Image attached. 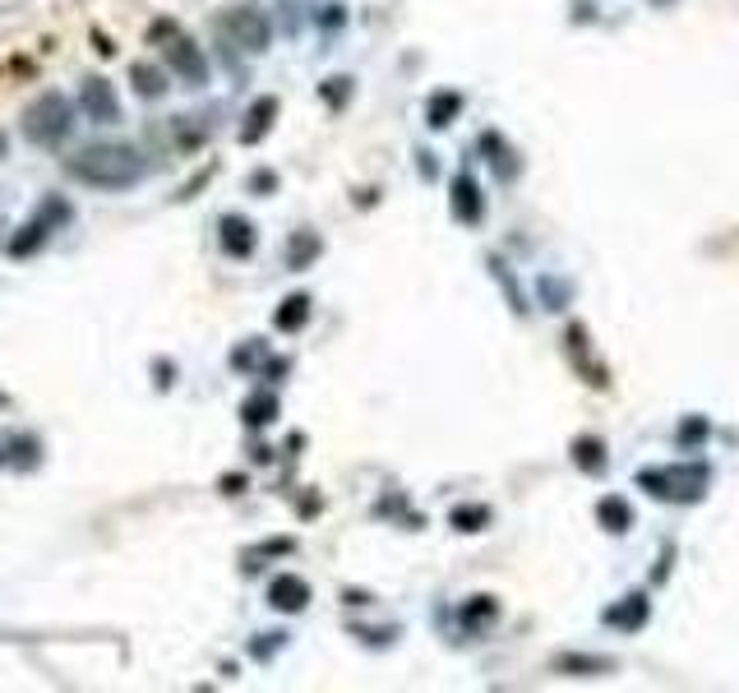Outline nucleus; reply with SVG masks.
Returning <instances> with one entry per match:
<instances>
[{
  "instance_id": "obj_1",
  "label": "nucleus",
  "mask_w": 739,
  "mask_h": 693,
  "mask_svg": "<svg viewBox=\"0 0 739 693\" xmlns=\"http://www.w3.org/2000/svg\"><path fill=\"white\" fill-rule=\"evenodd\" d=\"M148 163L130 144H88L79 158L70 163V176L93 190H130L144 181Z\"/></svg>"
},
{
  "instance_id": "obj_2",
  "label": "nucleus",
  "mask_w": 739,
  "mask_h": 693,
  "mask_svg": "<svg viewBox=\"0 0 739 693\" xmlns=\"http://www.w3.org/2000/svg\"><path fill=\"white\" fill-rule=\"evenodd\" d=\"M638 485L661 504H698L712 490V467L707 462H665L638 472Z\"/></svg>"
},
{
  "instance_id": "obj_3",
  "label": "nucleus",
  "mask_w": 739,
  "mask_h": 693,
  "mask_svg": "<svg viewBox=\"0 0 739 693\" xmlns=\"http://www.w3.org/2000/svg\"><path fill=\"white\" fill-rule=\"evenodd\" d=\"M70 125H75V107L60 93H42L24 111V134L33 144H60L65 134H70Z\"/></svg>"
},
{
  "instance_id": "obj_4",
  "label": "nucleus",
  "mask_w": 739,
  "mask_h": 693,
  "mask_svg": "<svg viewBox=\"0 0 739 693\" xmlns=\"http://www.w3.org/2000/svg\"><path fill=\"white\" fill-rule=\"evenodd\" d=\"M217 29L232 37V47H240V52H250V56H259V52H268V37H273V29H268V19H264V10H255V5H232V10H222V19H217Z\"/></svg>"
},
{
  "instance_id": "obj_5",
  "label": "nucleus",
  "mask_w": 739,
  "mask_h": 693,
  "mask_svg": "<svg viewBox=\"0 0 739 693\" xmlns=\"http://www.w3.org/2000/svg\"><path fill=\"white\" fill-rule=\"evenodd\" d=\"M167 65H171V70L181 75V79H190L194 88L209 83V60H204V52H199L190 37H171V42H167Z\"/></svg>"
},
{
  "instance_id": "obj_6",
  "label": "nucleus",
  "mask_w": 739,
  "mask_h": 693,
  "mask_svg": "<svg viewBox=\"0 0 739 693\" xmlns=\"http://www.w3.org/2000/svg\"><path fill=\"white\" fill-rule=\"evenodd\" d=\"M268 606L282 611V615H301L310 606V583L296 573H278L273 583H268Z\"/></svg>"
},
{
  "instance_id": "obj_7",
  "label": "nucleus",
  "mask_w": 739,
  "mask_h": 693,
  "mask_svg": "<svg viewBox=\"0 0 739 693\" xmlns=\"http://www.w3.org/2000/svg\"><path fill=\"white\" fill-rule=\"evenodd\" d=\"M79 107L88 111L93 121H116L121 116V102H116V93H111V83L107 79H83V88H79Z\"/></svg>"
},
{
  "instance_id": "obj_8",
  "label": "nucleus",
  "mask_w": 739,
  "mask_h": 693,
  "mask_svg": "<svg viewBox=\"0 0 739 693\" xmlns=\"http://www.w3.org/2000/svg\"><path fill=\"white\" fill-rule=\"evenodd\" d=\"M222 250H227L232 259H250L255 255V227L240 213L222 217Z\"/></svg>"
},
{
  "instance_id": "obj_9",
  "label": "nucleus",
  "mask_w": 739,
  "mask_h": 693,
  "mask_svg": "<svg viewBox=\"0 0 739 693\" xmlns=\"http://www.w3.org/2000/svg\"><path fill=\"white\" fill-rule=\"evenodd\" d=\"M481 186H477V176L472 171H458V181H454V217L462 222H481Z\"/></svg>"
},
{
  "instance_id": "obj_10",
  "label": "nucleus",
  "mask_w": 739,
  "mask_h": 693,
  "mask_svg": "<svg viewBox=\"0 0 739 693\" xmlns=\"http://www.w3.org/2000/svg\"><path fill=\"white\" fill-rule=\"evenodd\" d=\"M458 111H462V93H454V88H439V93H430V102H425V125H430V130H449Z\"/></svg>"
},
{
  "instance_id": "obj_11",
  "label": "nucleus",
  "mask_w": 739,
  "mask_h": 693,
  "mask_svg": "<svg viewBox=\"0 0 739 693\" xmlns=\"http://www.w3.org/2000/svg\"><path fill=\"white\" fill-rule=\"evenodd\" d=\"M647 615H652L647 596H624L619 606L606 611V624H615V629H624V634H634V629H642V624H647Z\"/></svg>"
},
{
  "instance_id": "obj_12",
  "label": "nucleus",
  "mask_w": 739,
  "mask_h": 693,
  "mask_svg": "<svg viewBox=\"0 0 739 693\" xmlns=\"http://www.w3.org/2000/svg\"><path fill=\"white\" fill-rule=\"evenodd\" d=\"M596 523L606 527V532H615V536H624L634 527V508H629V500H619V495H606L596 504Z\"/></svg>"
},
{
  "instance_id": "obj_13",
  "label": "nucleus",
  "mask_w": 739,
  "mask_h": 693,
  "mask_svg": "<svg viewBox=\"0 0 739 693\" xmlns=\"http://www.w3.org/2000/svg\"><path fill=\"white\" fill-rule=\"evenodd\" d=\"M458 615H462L467 629L477 634V629H485V624H495V619H500V601H495V596H472Z\"/></svg>"
},
{
  "instance_id": "obj_14",
  "label": "nucleus",
  "mask_w": 739,
  "mask_h": 693,
  "mask_svg": "<svg viewBox=\"0 0 739 693\" xmlns=\"http://www.w3.org/2000/svg\"><path fill=\"white\" fill-rule=\"evenodd\" d=\"M573 462L582 467V472H601V467H606V444H601L596 435H578L573 439Z\"/></svg>"
},
{
  "instance_id": "obj_15",
  "label": "nucleus",
  "mask_w": 739,
  "mask_h": 693,
  "mask_svg": "<svg viewBox=\"0 0 739 693\" xmlns=\"http://www.w3.org/2000/svg\"><path fill=\"white\" fill-rule=\"evenodd\" d=\"M273 116H278V98H259L255 107H250V125L240 130V139L245 144H255V139H264V130L273 125Z\"/></svg>"
},
{
  "instance_id": "obj_16",
  "label": "nucleus",
  "mask_w": 739,
  "mask_h": 693,
  "mask_svg": "<svg viewBox=\"0 0 739 693\" xmlns=\"http://www.w3.org/2000/svg\"><path fill=\"white\" fill-rule=\"evenodd\" d=\"M305 320H310V297H287V301H282V310L273 315V324H278L282 333L305 328Z\"/></svg>"
},
{
  "instance_id": "obj_17",
  "label": "nucleus",
  "mask_w": 739,
  "mask_h": 693,
  "mask_svg": "<svg viewBox=\"0 0 739 693\" xmlns=\"http://www.w3.org/2000/svg\"><path fill=\"white\" fill-rule=\"evenodd\" d=\"M240 416H245V426H268V421L278 416V398H273V393H255V398H245Z\"/></svg>"
},
{
  "instance_id": "obj_18",
  "label": "nucleus",
  "mask_w": 739,
  "mask_h": 693,
  "mask_svg": "<svg viewBox=\"0 0 739 693\" xmlns=\"http://www.w3.org/2000/svg\"><path fill=\"white\" fill-rule=\"evenodd\" d=\"M130 79H134V93L139 98H163L167 93V79H163V70H153V65H134Z\"/></svg>"
},
{
  "instance_id": "obj_19",
  "label": "nucleus",
  "mask_w": 739,
  "mask_h": 693,
  "mask_svg": "<svg viewBox=\"0 0 739 693\" xmlns=\"http://www.w3.org/2000/svg\"><path fill=\"white\" fill-rule=\"evenodd\" d=\"M449 523H454L458 532H481V527H490V508H485V504H458V508L449 513Z\"/></svg>"
},
{
  "instance_id": "obj_20",
  "label": "nucleus",
  "mask_w": 739,
  "mask_h": 693,
  "mask_svg": "<svg viewBox=\"0 0 739 693\" xmlns=\"http://www.w3.org/2000/svg\"><path fill=\"white\" fill-rule=\"evenodd\" d=\"M315 255H320V236H315V232L291 236V245H287V264H291V268H305Z\"/></svg>"
},
{
  "instance_id": "obj_21",
  "label": "nucleus",
  "mask_w": 739,
  "mask_h": 693,
  "mask_svg": "<svg viewBox=\"0 0 739 693\" xmlns=\"http://www.w3.org/2000/svg\"><path fill=\"white\" fill-rule=\"evenodd\" d=\"M481 148L485 153H495V167H500V176H504V181H513V176H518V163H513V153L504 148V139H500V134H481Z\"/></svg>"
},
{
  "instance_id": "obj_22",
  "label": "nucleus",
  "mask_w": 739,
  "mask_h": 693,
  "mask_svg": "<svg viewBox=\"0 0 739 693\" xmlns=\"http://www.w3.org/2000/svg\"><path fill=\"white\" fill-rule=\"evenodd\" d=\"M559 670H587V675H601V670H615V661L606 657H559Z\"/></svg>"
},
{
  "instance_id": "obj_23",
  "label": "nucleus",
  "mask_w": 739,
  "mask_h": 693,
  "mask_svg": "<svg viewBox=\"0 0 739 693\" xmlns=\"http://www.w3.org/2000/svg\"><path fill=\"white\" fill-rule=\"evenodd\" d=\"M29 232H47V227H42V222H37V227H29ZM29 245H33V236H24V241H14V255H29Z\"/></svg>"
},
{
  "instance_id": "obj_24",
  "label": "nucleus",
  "mask_w": 739,
  "mask_h": 693,
  "mask_svg": "<svg viewBox=\"0 0 739 693\" xmlns=\"http://www.w3.org/2000/svg\"><path fill=\"white\" fill-rule=\"evenodd\" d=\"M0 158H5V134H0Z\"/></svg>"
}]
</instances>
